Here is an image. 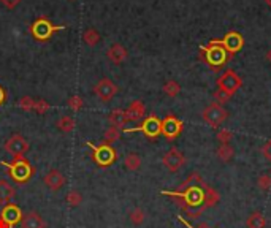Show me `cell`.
I'll list each match as a JSON object with an SVG mask.
<instances>
[{
	"label": "cell",
	"mask_w": 271,
	"mask_h": 228,
	"mask_svg": "<svg viewBox=\"0 0 271 228\" xmlns=\"http://www.w3.org/2000/svg\"><path fill=\"white\" fill-rule=\"evenodd\" d=\"M160 194L175 198L182 214L190 220H197L205 211L216 208L220 200L217 190L206 184L197 171L190 173L176 190H162Z\"/></svg>",
	"instance_id": "cell-1"
},
{
	"label": "cell",
	"mask_w": 271,
	"mask_h": 228,
	"mask_svg": "<svg viewBox=\"0 0 271 228\" xmlns=\"http://www.w3.org/2000/svg\"><path fill=\"white\" fill-rule=\"evenodd\" d=\"M200 59L212 71H220L225 67V63L230 60V56L216 40H211L206 46L200 48Z\"/></svg>",
	"instance_id": "cell-2"
},
{
	"label": "cell",
	"mask_w": 271,
	"mask_h": 228,
	"mask_svg": "<svg viewBox=\"0 0 271 228\" xmlns=\"http://www.w3.org/2000/svg\"><path fill=\"white\" fill-rule=\"evenodd\" d=\"M2 165L10 171V176L13 177V181H16L19 184L27 182L33 174V168L26 159H16L13 163L2 162Z\"/></svg>",
	"instance_id": "cell-3"
},
{
	"label": "cell",
	"mask_w": 271,
	"mask_h": 228,
	"mask_svg": "<svg viewBox=\"0 0 271 228\" xmlns=\"http://www.w3.org/2000/svg\"><path fill=\"white\" fill-rule=\"evenodd\" d=\"M203 120L208 124L211 128H217L219 125H222L227 117H228V111L224 108L222 105H219L217 102H212L210 103L202 113Z\"/></svg>",
	"instance_id": "cell-4"
},
{
	"label": "cell",
	"mask_w": 271,
	"mask_h": 228,
	"mask_svg": "<svg viewBox=\"0 0 271 228\" xmlns=\"http://www.w3.org/2000/svg\"><path fill=\"white\" fill-rule=\"evenodd\" d=\"M92 151V159H94V162L97 163L98 167H110L113 165L114 162H116L118 159V154L116 151L110 146V144H102V146H95V144H92V142H86Z\"/></svg>",
	"instance_id": "cell-5"
},
{
	"label": "cell",
	"mask_w": 271,
	"mask_h": 228,
	"mask_svg": "<svg viewBox=\"0 0 271 228\" xmlns=\"http://www.w3.org/2000/svg\"><path fill=\"white\" fill-rule=\"evenodd\" d=\"M125 133H132V132H141L145 133L148 138H157L162 135V120L157 116H148L145 120L141 122L138 127H132V128H124Z\"/></svg>",
	"instance_id": "cell-6"
},
{
	"label": "cell",
	"mask_w": 271,
	"mask_h": 228,
	"mask_svg": "<svg viewBox=\"0 0 271 228\" xmlns=\"http://www.w3.org/2000/svg\"><path fill=\"white\" fill-rule=\"evenodd\" d=\"M216 83H217V89L224 90L230 95H235V92H237L238 89H241V86H242L241 76L232 68L225 70L224 73L217 78Z\"/></svg>",
	"instance_id": "cell-7"
},
{
	"label": "cell",
	"mask_w": 271,
	"mask_h": 228,
	"mask_svg": "<svg viewBox=\"0 0 271 228\" xmlns=\"http://www.w3.org/2000/svg\"><path fill=\"white\" fill-rule=\"evenodd\" d=\"M216 41L225 49L230 57L235 56L237 53H240L242 46H244V37H242L238 30H228L222 38L216 40Z\"/></svg>",
	"instance_id": "cell-8"
},
{
	"label": "cell",
	"mask_w": 271,
	"mask_h": 228,
	"mask_svg": "<svg viewBox=\"0 0 271 228\" xmlns=\"http://www.w3.org/2000/svg\"><path fill=\"white\" fill-rule=\"evenodd\" d=\"M62 28H65V26H53L46 18H40L32 24L30 30H32V35L35 38L45 41L51 37L56 30H62Z\"/></svg>",
	"instance_id": "cell-9"
},
{
	"label": "cell",
	"mask_w": 271,
	"mask_h": 228,
	"mask_svg": "<svg viewBox=\"0 0 271 228\" xmlns=\"http://www.w3.org/2000/svg\"><path fill=\"white\" fill-rule=\"evenodd\" d=\"M5 151L14 159H24L26 152L29 151V142L21 135H13L5 142Z\"/></svg>",
	"instance_id": "cell-10"
},
{
	"label": "cell",
	"mask_w": 271,
	"mask_h": 228,
	"mask_svg": "<svg viewBox=\"0 0 271 228\" xmlns=\"http://www.w3.org/2000/svg\"><path fill=\"white\" fill-rule=\"evenodd\" d=\"M23 219L19 206L16 204H5V208L0 212V228H13L18 225Z\"/></svg>",
	"instance_id": "cell-11"
},
{
	"label": "cell",
	"mask_w": 271,
	"mask_h": 228,
	"mask_svg": "<svg viewBox=\"0 0 271 228\" xmlns=\"http://www.w3.org/2000/svg\"><path fill=\"white\" fill-rule=\"evenodd\" d=\"M182 127H184L182 120L178 119L176 116H173V114H170V116H167L162 120V135L168 141H173L181 135Z\"/></svg>",
	"instance_id": "cell-12"
},
{
	"label": "cell",
	"mask_w": 271,
	"mask_h": 228,
	"mask_svg": "<svg viewBox=\"0 0 271 228\" xmlns=\"http://www.w3.org/2000/svg\"><path fill=\"white\" fill-rule=\"evenodd\" d=\"M162 163L165 165V168L170 173H178L185 163V157L178 147H171L170 151H167L165 155L162 157Z\"/></svg>",
	"instance_id": "cell-13"
},
{
	"label": "cell",
	"mask_w": 271,
	"mask_h": 228,
	"mask_svg": "<svg viewBox=\"0 0 271 228\" xmlns=\"http://www.w3.org/2000/svg\"><path fill=\"white\" fill-rule=\"evenodd\" d=\"M94 92L100 100H103V102H110V100L118 94V86L114 84L113 81H110L108 78H103V80H100L95 84Z\"/></svg>",
	"instance_id": "cell-14"
},
{
	"label": "cell",
	"mask_w": 271,
	"mask_h": 228,
	"mask_svg": "<svg viewBox=\"0 0 271 228\" xmlns=\"http://www.w3.org/2000/svg\"><path fill=\"white\" fill-rule=\"evenodd\" d=\"M43 182L53 192H59L63 185H65V176H63L59 170H49L48 173L43 176Z\"/></svg>",
	"instance_id": "cell-15"
},
{
	"label": "cell",
	"mask_w": 271,
	"mask_h": 228,
	"mask_svg": "<svg viewBox=\"0 0 271 228\" xmlns=\"http://www.w3.org/2000/svg\"><path fill=\"white\" fill-rule=\"evenodd\" d=\"M21 228H45V222L38 212H27L26 216H23L21 219Z\"/></svg>",
	"instance_id": "cell-16"
},
{
	"label": "cell",
	"mask_w": 271,
	"mask_h": 228,
	"mask_svg": "<svg viewBox=\"0 0 271 228\" xmlns=\"http://www.w3.org/2000/svg\"><path fill=\"white\" fill-rule=\"evenodd\" d=\"M106 56H108V59L113 62V63H122L127 57H128V53H127V49L122 46V45H119V43H116V45H113L110 46L108 49V53H106Z\"/></svg>",
	"instance_id": "cell-17"
},
{
	"label": "cell",
	"mask_w": 271,
	"mask_h": 228,
	"mask_svg": "<svg viewBox=\"0 0 271 228\" xmlns=\"http://www.w3.org/2000/svg\"><path fill=\"white\" fill-rule=\"evenodd\" d=\"M125 114H127L128 120H140L141 117H145L146 108H145V105H143V102H140V100H135V102H132L130 106L127 108Z\"/></svg>",
	"instance_id": "cell-18"
},
{
	"label": "cell",
	"mask_w": 271,
	"mask_h": 228,
	"mask_svg": "<svg viewBox=\"0 0 271 228\" xmlns=\"http://www.w3.org/2000/svg\"><path fill=\"white\" fill-rule=\"evenodd\" d=\"M14 187L5 179H0V204H10V201L14 198Z\"/></svg>",
	"instance_id": "cell-19"
},
{
	"label": "cell",
	"mask_w": 271,
	"mask_h": 228,
	"mask_svg": "<svg viewBox=\"0 0 271 228\" xmlns=\"http://www.w3.org/2000/svg\"><path fill=\"white\" fill-rule=\"evenodd\" d=\"M246 227L247 228H265L267 227V219L260 211H254L247 216Z\"/></svg>",
	"instance_id": "cell-20"
},
{
	"label": "cell",
	"mask_w": 271,
	"mask_h": 228,
	"mask_svg": "<svg viewBox=\"0 0 271 228\" xmlns=\"http://www.w3.org/2000/svg\"><path fill=\"white\" fill-rule=\"evenodd\" d=\"M108 120H110L111 127H116V128H119V130H120V128H124L125 124L128 122L127 114H125L124 110H114V111H111Z\"/></svg>",
	"instance_id": "cell-21"
},
{
	"label": "cell",
	"mask_w": 271,
	"mask_h": 228,
	"mask_svg": "<svg viewBox=\"0 0 271 228\" xmlns=\"http://www.w3.org/2000/svg\"><path fill=\"white\" fill-rule=\"evenodd\" d=\"M124 167H125L128 171H137V170H140V167H141V159H140V155L135 154V152H130L128 155H125V159H124Z\"/></svg>",
	"instance_id": "cell-22"
},
{
	"label": "cell",
	"mask_w": 271,
	"mask_h": 228,
	"mask_svg": "<svg viewBox=\"0 0 271 228\" xmlns=\"http://www.w3.org/2000/svg\"><path fill=\"white\" fill-rule=\"evenodd\" d=\"M235 155V149L232 147V144H220L217 147V157L219 160L222 162H230Z\"/></svg>",
	"instance_id": "cell-23"
},
{
	"label": "cell",
	"mask_w": 271,
	"mask_h": 228,
	"mask_svg": "<svg viewBox=\"0 0 271 228\" xmlns=\"http://www.w3.org/2000/svg\"><path fill=\"white\" fill-rule=\"evenodd\" d=\"M57 128L63 133H70L75 128V120L71 116H62L59 120H57Z\"/></svg>",
	"instance_id": "cell-24"
},
{
	"label": "cell",
	"mask_w": 271,
	"mask_h": 228,
	"mask_svg": "<svg viewBox=\"0 0 271 228\" xmlns=\"http://www.w3.org/2000/svg\"><path fill=\"white\" fill-rule=\"evenodd\" d=\"M163 92H165L168 97H176L181 92V86L178 84L176 81L170 80V81H167L165 84H163Z\"/></svg>",
	"instance_id": "cell-25"
},
{
	"label": "cell",
	"mask_w": 271,
	"mask_h": 228,
	"mask_svg": "<svg viewBox=\"0 0 271 228\" xmlns=\"http://www.w3.org/2000/svg\"><path fill=\"white\" fill-rule=\"evenodd\" d=\"M128 219H130V222L133 225H141L143 222H145L146 214L141 208H135L133 211H130V214H128Z\"/></svg>",
	"instance_id": "cell-26"
},
{
	"label": "cell",
	"mask_w": 271,
	"mask_h": 228,
	"mask_svg": "<svg viewBox=\"0 0 271 228\" xmlns=\"http://www.w3.org/2000/svg\"><path fill=\"white\" fill-rule=\"evenodd\" d=\"M83 38L89 46H95L97 43L100 41V35H98V32L95 30V28H88V30L84 32Z\"/></svg>",
	"instance_id": "cell-27"
},
{
	"label": "cell",
	"mask_w": 271,
	"mask_h": 228,
	"mask_svg": "<svg viewBox=\"0 0 271 228\" xmlns=\"http://www.w3.org/2000/svg\"><path fill=\"white\" fill-rule=\"evenodd\" d=\"M120 138V130L116 127H110L108 130L105 132V144H111V142L118 141Z\"/></svg>",
	"instance_id": "cell-28"
},
{
	"label": "cell",
	"mask_w": 271,
	"mask_h": 228,
	"mask_svg": "<svg viewBox=\"0 0 271 228\" xmlns=\"http://www.w3.org/2000/svg\"><path fill=\"white\" fill-rule=\"evenodd\" d=\"M81 201H83V195L78 190H70L67 194V203L70 206H73V208L75 206H80Z\"/></svg>",
	"instance_id": "cell-29"
},
{
	"label": "cell",
	"mask_w": 271,
	"mask_h": 228,
	"mask_svg": "<svg viewBox=\"0 0 271 228\" xmlns=\"http://www.w3.org/2000/svg\"><path fill=\"white\" fill-rule=\"evenodd\" d=\"M216 140L219 141V144H230V141L233 140V133L227 128H222V130L217 132Z\"/></svg>",
	"instance_id": "cell-30"
},
{
	"label": "cell",
	"mask_w": 271,
	"mask_h": 228,
	"mask_svg": "<svg viewBox=\"0 0 271 228\" xmlns=\"http://www.w3.org/2000/svg\"><path fill=\"white\" fill-rule=\"evenodd\" d=\"M257 185L265 192L270 190L271 189V174H260L259 179H257Z\"/></svg>",
	"instance_id": "cell-31"
},
{
	"label": "cell",
	"mask_w": 271,
	"mask_h": 228,
	"mask_svg": "<svg viewBox=\"0 0 271 228\" xmlns=\"http://www.w3.org/2000/svg\"><path fill=\"white\" fill-rule=\"evenodd\" d=\"M68 106L71 108V111H80L83 108V98L80 95H73L68 98Z\"/></svg>",
	"instance_id": "cell-32"
},
{
	"label": "cell",
	"mask_w": 271,
	"mask_h": 228,
	"mask_svg": "<svg viewBox=\"0 0 271 228\" xmlns=\"http://www.w3.org/2000/svg\"><path fill=\"white\" fill-rule=\"evenodd\" d=\"M230 98H232V95H230V94H227V92L220 90V89H217L216 92H214V100H216V102H217L219 105H224V103H227Z\"/></svg>",
	"instance_id": "cell-33"
},
{
	"label": "cell",
	"mask_w": 271,
	"mask_h": 228,
	"mask_svg": "<svg viewBox=\"0 0 271 228\" xmlns=\"http://www.w3.org/2000/svg\"><path fill=\"white\" fill-rule=\"evenodd\" d=\"M19 106L26 111H32L33 106H35V100L30 98V97H23L19 100Z\"/></svg>",
	"instance_id": "cell-34"
},
{
	"label": "cell",
	"mask_w": 271,
	"mask_h": 228,
	"mask_svg": "<svg viewBox=\"0 0 271 228\" xmlns=\"http://www.w3.org/2000/svg\"><path fill=\"white\" fill-rule=\"evenodd\" d=\"M33 110L37 111L38 114H45L48 110H49V105L45 102V100H38V102H35V106H33Z\"/></svg>",
	"instance_id": "cell-35"
},
{
	"label": "cell",
	"mask_w": 271,
	"mask_h": 228,
	"mask_svg": "<svg viewBox=\"0 0 271 228\" xmlns=\"http://www.w3.org/2000/svg\"><path fill=\"white\" fill-rule=\"evenodd\" d=\"M178 220H180V222H181L185 228H210V225H208V224H198L197 227L190 225V224H189V220H187V219H184L182 216H178Z\"/></svg>",
	"instance_id": "cell-36"
},
{
	"label": "cell",
	"mask_w": 271,
	"mask_h": 228,
	"mask_svg": "<svg viewBox=\"0 0 271 228\" xmlns=\"http://www.w3.org/2000/svg\"><path fill=\"white\" fill-rule=\"evenodd\" d=\"M262 154H263V157L271 163V140H268L265 144H263V147H262Z\"/></svg>",
	"instance_id": "cell-37"
},
{
	"label": "cell",
	"mask_w": 271,
	"mask_h": 228,
	"mask_svg": "<svg viewBox=\"0 0 271 228\" xmlns=\"http://www.w3.org/2000/svg\"><path fill=\"white\" fill-rule=\"evenodd\" d=\"M0 2H2L6 6V8H14V6H16L21 2V0H0Z\"/></svg>",
	"instance_id": "cell-38"
},
{
	"label": "cell",
	"mask_w": 271,
	"mask_h": 228,
	"mask_svg": "<svg viewBox=\"0 0 271 228\" xmlns=\"http://www.w3.org/2000/svg\"><path fill=\"white\" fill-rule=\"evenodd\" d=\"M5 98H6V94H5V89L0 86V105H2L5 102Z\"/></svg>",
	"instance_id": "cell-39"
},
{
	"label": "cell",
	"mask_w": 271,
	"mask_h": 228,
	"mask_svg": "<svg viewBox=\"0 0 271 228\" xmlns=\"http://www.w3.org/2000/svg\"><path fill=\"white\" fill-rule=\"evenodd\" d=\"M267 59H268V62L271 63V49H270V51L267 53Z\"/></svg>",
	"instance_id": "cell-40"
},
{
	"label": "cell",
	"mask_w": 271,
	"mask_h": 228,
	"mask_svg": "<svg viewBox=\"0 0 271 228\" xmlns=\"http://www.w3.org/2000/svg\"><path fill=\"white\" fill-rule=\"evenodd\" d=\"M265 3H267L268 6H271V0H265Z\"/></svg>",
	"instance_id": "cell-41"
}]
</instances>
